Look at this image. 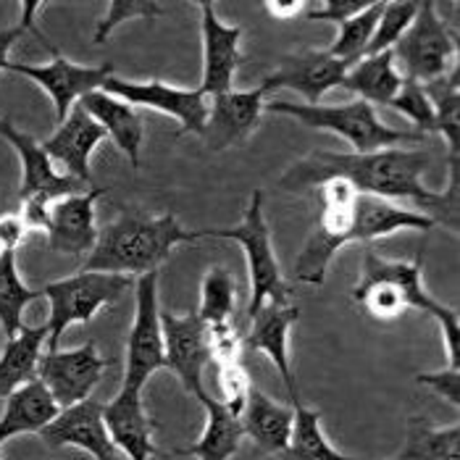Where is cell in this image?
<instances>
[{"label": "cell", "mask_w": 460, "mask_h": 460, "mask_svg": "<svg viewBox=\"0 0 460 460\" xmlns=\"http://www.w3.org/2000/svg\"><path fill=\"white\" fill-rule=\"evenodd\" d=\"M132 284V277L106 271H79L66 279L45 284L42 297L50 303V316L45 321L48 353L58 350L61 337L71 323H90L103 305H113Z\"/></svg>", "instance_id": "6"}, {"label": "cell", "mask_w": 460, "mask_h": 460, "mask_svg": "<svg viewBox=\"0 0 460 460\" xmlns=\"http://www.w3.org/2000/svg\"><path fill=\"white\" fill-rule=\"evenodd\" d=\"M161 368H166V353L158 308V271H150L135 284V321L127 340V374L121 387L142 392Z\"/></svg>", "instance_id": "9"}, {"label": "cell", "mask_w": 460, "mask_h": 460, "mask_svg": "<svg viewBox=\"0 0 460 460\" xmlns=\"http://www.w3.org/2000/svg\"><path fill=\"white\" fill-rule=\"evenodd\" d=\"M113 363H116L113 358L106 360L98 355L95 342H87L74 350H53L40 355L37 379L53 394L58 408H71L93 394L103 371Z\"/></svg>", "instance_id": "12"}, {"label": "cell", "mask_w": 460, "mask_h": 460, "mask_svg": "<svg viewBox=\"0 0 460 460\" xmlns=\"http://www.w3.org/2000/svg\"><path fill=\"white\" fill-rule=\"evenodd\" d=\"M161 334H164V353L166 368H172L184 385V390L195 397L206 394L203 390V371L211 363V342H208V323L198 314H172L161 311Z\"/></svg>", "instance_id": "13"}, {"label": "cell", "mask_w": 460, "mask_h": 460, "mask_svg": "<svg viewBox=\"0 0 460 460\" xmlns=\"http://www.w3.org/2000/svg\"><path fill=\"white\" fill-rule=\"evenodd\" d=\"M200 32H203V82L200 93L203 95H221L232 90L234 74L248 61L245 53L240 50V27H226L218 22L213 3H200Z\"/></svg>", "instance_id": "16"}, {"label": "cell", "mask_w": 460, "mask_h": 460, "mask_svg": "<svg viewBox=\"0 0 460 460\" xmlns=\"http://www.w3.org/2000/svg\"><path fill=\"white\" fill-rule=\"evenodd\" d=\"M308 5H311V3H303V0H292V3H282V0L274 3V0H269V3H263V8H266L274 19H279V22H289V19L305 16Z\"/></svg>", "instance_id": "45"}, {"label": "cell", "mask_w": 460, "mask_h": 460, "mask_svg": "<svg viewBox=\"0 0 460 460\" xmlns=\"http://www.w3.org/2000/svg\"><path fill=\"white\" fill-rule=\"evenodd\" d=\"M40 42L53 53V61L45 64V66H32V64H13L8 61L5 71H13V74H22L27 79H32L35 84H40L56 108V121L61 124L74 103H79L87 93L93 90H101L103 82L108 76H113V66L111 64H101V66H79L69 58H64L50 42L48 37H40Z\"/></svg>", "instance_id": "10"}, {"label": "cell", "mask_w": 460, "mask_h": 460, "mask_svg": "<svg viewBox=\"0 0 460 460\" xmlns=\"http://www.w3.org/2000/svg\"><path fill=\"white\" fill-rule=\"evenodd\" d=\"M58 413V402L40 379L22 385L5 397V411L0 419V445L16 434H40Z\"/></svg>", "instance_id": "26"}, {"label": "cell", "mask_w": 460, "mask_h": 460, "mask_svg": "<svg viewBox=\"0 0 460 460\" xmlns=\"http://www.w3.org/2000/svg\"><path fill=\"white\" fill-rule=\"evenodd\" d=\"M295 411V421H292V434H289V445L279 458L282 460H358L342 456L340 450H334L329 445V439L323 437L321 429V413L305 408L300 400L292 402Z\"/></svg>", "instance_id": "33"}, {"label": "cell", "mask_w": 460, "mask_h": 460, "mask_svg": "<svg viewBox=\"0 0 460 460\" xmlns=\"http://www.w3.org/2000/svg\"><path fill=\"white\" fill-rule=\"evenodd\" d=\"M42 297V289H30L16 269V250H0V326L5 340L24 329V308Z\"/></svg>", "instance_id": "31"}, {"label": "cell", "mask_w": 460, "mask_h": 460, "mask_svg": "<svg viewBox=\"0 0 460 460\" xmlns=\"http://www.w3.org/2000/svg\"><path fill=\"white\" fill-rule=\"evenodd\" d=\"M424 252L416 255V261H387L374 248H366L360 261V279L353 287V300L363 308L366 316L376 321L400 319L405 311L416 308L424 311L431 319H437L450 368H460L458 358V314L439 300H434L424 287Z\"/></svg>", "instance_id": "2"}, {"label": "cell", "mask_w": 460, "mask_h": 460, "mask_svg": "<svg viewBox=\"0 0 460 460\" xmlns=\"http://www.w3.org/2000/svg\"><path fill=\"white\" fill-rule=\"evenodd\" d=\"M416 382L431 387L439 397L453 402L456 408L460 405V368H445V371H437V374H419Z\"/></svg>", "instance_id": "43"}, {"label": "cell", "mask_w": 460, "mask_h": 460, "mask_svg": "<svg viewBox=\"0 0 460 460\" xmlns=\"http://www.w3.org/2000/svg\"><path fill=\"white\" fill-rule=\"evenodd\" d=\"M200 240L198 232L184 229L177 216H147L140 208L121 211L116 221L98 229L95 248L90 250L82 271H106L124 277H142L158 266L181 243Z\"/></svg>", "instance_id": "3"}, {"label": "cell", "mask_w": 460, "mask_h": 460, "mask_svg": "<svg viewBox=\"0 0 460 460\" xmlns=\"http://www.w3.org/2000/svg\"><path fill=\"white\" fill-rule=\"evenodd\" d=\"M390 108H394V111L402 113V116H408V119L419 127V135L434 132V108L429 103L424 87H421L419 82L402 79V87H400V93L392 98Z\"/></svg>", "instance_id": "37"}, {"label": "cell", "mask_w": 460, "mask_h": 460, "mask_svg": "<svg viewBox=\"0 0 460 460\" xmlns=\"http://www.w3.org/2000/svg\"><path fill=\"white\" fill-rule=\"evenodd\" d=\"M106 140L103 127L79 106L74 103L69 116L58 124L56 135L48 137L42 145V150L48 153V158L58 166H64V174L82 184H93L90 174V155L93 150Z\"/></svg>", "instance_id": "19"}, {"label": "cell", "mask_w": 460, "mask_h": 460, "mask_svg": "<svg viewBox=\"0 0 460 460\" xmlns=\"http://www.w3.org/2000/svg\"><path fill=\"white\" fill-rule=\"evenodd\" d=\"M368 3L360 0H323V3H311L305 16L308 22H334V24H345L348 19H353L355 13H360Z\"/></svg>", "instance_id": "42"}, {"label": "cell", "mask_w": 460, "mask_h": 460, "mask_svg": "<svg viewBox=\"0 0 460 460\" xmlns=\"http://www.w3.org/2000/svg\"><path fill=\"white\" fill-rule=\"evenodd\" d=\"M103 424L116 450H121L129 460H150L164 456L153 445L155 421L147 419L142 405V392L121 387V392L103 405Z\"/></svg>", "instance_id": "21"}, {"label": "cell", "mask_w": 460, "mask_h": 460, "mask_svg": "<svg viewBox=\"0 0 460 460\" xmlns=\"http://www.w3.org/2000/svg\"><path fill=\"white\" fill-rule=\"evenodd\" d=\"M206 408V429L203 437L192 445L177 450V456H190L198 460H229L243 442V426H240V416H234L221 400H213L211 394H200L198 397Z\"/></svg>", "instance_id": "27"}, {"label": "cell", "mask_w": 460, "mask_h": 460, "mask_svg": "<svg viewBox=\"0 0 460 460\" xmlns=\"http://www.w3.org/2000/svg\"><path fill=\"white\" fill-rule=\"evenodd\" d=\"M431 155L424 150L385 147L374 153H326L319 150L287 169L279 187L297 192L323 184L329 179H342L358 195L408 200L437 224L458 232V172L450 174L447 192H431L421 181Z\"/></svg>", "instance_id": "1"}, {"label": "cell", "mask_w": 460, "mask_h": 460, "mask_svg": "<svg viewBox=\"0 0 460 460\" xmlns=\"http://www.w3.org/2000/svg\"><path fill=\"white\" fill-rule=\"evenodd\" d=\"M79 106L84 108L106 132V137L116 142V147L129 158L132 169H140V147H142V119L137 111L119 101L116 95H108L103 90L87 93Z\"/></svg>", "instance_id": "25"}, {"label": "cell", "mask_w": 460, "mask_h": 460, "mask_svg": "<svg viewBox=\"0 0 460 460\" xmlns=\"http://www.w3.org/2000/svg\"><path fill=\"white\" fill-rule=\"evenodd\" d=\"M0 460H3V458H0Z\"/></svg>", "instance_id": "46"}, {"label": "cell", "mask_w": 460, "mask_h": 460, "mask_svg": "<svg viewBox=\"0 0 460 460\" xmlns=\"http://www.w3.org/2000/svg\"><path fill=\"white\" fill-rule=\"evenodd\" d=\"M397 460H460V426H431L421 416H413Z\"/></svg>", "instance_id": "32"}, {"label": "cell", "mask_w": 460, "mask_h": 460, "mask_svg": "<svg viewBox=\"0 0 460 460\" xmlns=\"http://www.w3.org/2000/svg\"><path fill=\"white\" fill-rule=\"evenodd\" d=\"M292 421H295L292 408H284L258 387H250L245 405L240 411V426H243V434L255 442L261 453L282 456L289 445Z\"/></svg>", "instance_id": "24"}, {"label": "cell", "mask_w": 460, "mask_h": 460, "mask_svg": "<svg viewBox=\"0 0 460 460\" xmlns=\"http://www.w3.org/2000/svg\"><path fill=\"white\" fill-rule=\"evenodd\" d=\"M208 326L226 323L234 314V279L226 269L213 266L200 287V308L195 311Z\"/></svg>", "instance_id": "35"}, {"label": "cell", "mask_w": 460, "mask_h": 460, "mask_svg": "<svg viewBox=\"0 0 460 460\" xmlns=\"http://www.w3.org/2000/svg\"><path fill=\"white\" fill-rule=\"evenodd\" d=\"M208 342H211V360L216 366L240 360V353H243V334L234 332L232 321L208 326Z\"/></svg>", "instance_id": "40"}, {"label": "cell", "mask_w": 460, "mask_h": 460, "mask_svg": "<svg viewBox=\"0 0 460 460\" xmlns=\"http://www.w3.org/2000/svg\"><path fill=\"white\" fill-rule=\"evenodd\" d=\"M297 319H300V308L295 303H287V305L266 303L250 319V329L243 334V350H255L271 358L292 402L300 400L292 382V371H289V329Z\"/></svg>", "instance_id": "22"}, {"label": "cell", "mask_w": 460, "mask_h": 460, "mask_svg": "<svg viewBox=\"0 0 460 460\" xmlns=\"http://www.w3.org/2000/svg\"><path fill=\"white\" fill-rule=\"evenodd\" d=\"M103 198V190H84L66 195L48 208V245L53 252L82 255L95 248L98 226H95V203Z\"/></svg>", "instance_id": "20"}, {"label": "cell", "mask_w": 460, "mask_h": 460, "mask_svg": "<svg viewBox=\"0 0 460 460\" xmlns=\"http://www.w3.org/2000/svg\"><path fill=\"white\" fill-rule=\"evenodd\" d=\"M350 64L332 58L326 50H303L282 56L277 69L258 84L266 95L277 90H292L305 98V106H319V101L334 87L342 84Z\"/></svg>", "instance_id": "14"}, {"label": "cell", "mask_w": 460, "mask_h": 460, "mask_svg": "<svg viewBox=\"0 0 460 460\" xmlns=\"http://www.w3.org/2000/svg\"><path fill=\"white\" fill-rule=\"evenodd\" d=\"M40 437L50 447H79L98 460H121L113 447L108 429L103 424V402L87 397L71 408H61V413L40 431Z\"/></svg>", "instance_id": "18"}, {"label": "cell", "mask_w": 460, "mask_h": 460, "mask_svg": "<svg viewBox=\"0 0 460 460\" xmlns=\"http://www.w3.org/2000/svg\"><path fill=\"white\" fill-rule=\"evenodd\" d=\"M319 187L321 216L292 269V277L305 284L326 282L332 258L342 245H348V232L353 224L355 198H358V192L342 179H329Z\"/></svg>", "instance_id": "7"}, {"label": "cell", "mask_w": 460, "mask_h": 460, "mask_svg": "<svg viewBox=\"0 0 460 460\" xmlns=\"http://www.w3.org/2000/svg\"><path fill=\"white\" fill-rule=\"evenodd\" d=\"M27 224L19 213L0 216V250H16L27 237Z\"/></svg>", "instance_id": "44"}, {"label": "cell", "mask_w": 460, "mask_h": 460, "mask_svg": "<svg viewBox=\"0 0 460 460\" xmlns=\"http://www.w3.org/2000/svg\"><path fill=\"white\" fill-rule=\"evenodd\" d=\"M382 8H385V3H368L360 13H355L353 19L340 24V35H337V40L332 42V48L326 53L332 58H337V61L350 64V66L355 61H360L368 42H371V37H374L376 24H379Z\"/></svg>", "instance_id": "34"}, {"label": "cell", "mask_w": 460, "mask_h": 460, "mask_svg": "<svg viewBox=\"0 0 460 460\" xmlns=\"http://www.w3.org/2000/svg\"><path fill=\"white\" fill-rule=\"evenodd\" d=\"M40 8H42V3H24V5H22V22L13 24V27L0 30V71L8 66V53H11V48H13L22 37L35 35L37 40L42 37V32L37 30L35 24V16Z\"/></svg>", "instance_id": "41"}, {"label": "cell", "mask_w": 460, "mask_h": 460, "mask_svg": "<svg viewBox=\"0 0 460 460\" xmlns=\"http://www.w3.org/2000/svg\"><path fill=\"white\" fill-rule=\"evenodd\" d=\"M108 95H116L119 101L129 106H142L161 111L179 121V135H203L206 119H208V103L200 90H179L161 79L153 82H129V79H116L108 76L101 87Z\"/></svg>", "instance_id": "11"}, {"label": "cell", "mask_w": 460, "mask_h": 460, "mask_svg": "<svg viewBox=\"0 0 460 460\" xmlns=\"http://www.w3.org/2000/svg\"><path fill=\"white\" fill-rule=\"evenodd\" d=\"M48 340V326H24L16 337L5 340L0 355V397H8L22 385L37 379V363Z\"/></svg>", "instance_id": "29"}, {"label": "cell", "mask_w": 460, "mask_h": 460, "mask_svg": "<svg viewBox=\"0 0 460 460\" xmlns=\"http://www.w3.org/2000/svg\"><path fill=\"white\" fill-rule=\"evenodd\" d=\"M198 237H218V240H234L245 250L250 271V303L248 321L266 305L292 303V289L284 282L279 261L271 248V229L263 216V192L255 190L250 198V206L243 221L237 226H221V229H198Z\"/></svg>", "instance_id": "4"}, {"label": "cell", "mask_w": 460, "mask_h": 460, "mask_svg": "<svg viewBox=\"0 0 460 460\" xmlns=\"http://www.w3.org/2000/svg\"><path fill=\"white\" fill-rule=\"evenodd\" d=\"M434 108V132H439L450 147V164L458 161L460 145V69L458 64L445 76L421 84Z\"/></svg>", "instance_id": "30"}, {"label": "cell", "mask_w": 460, "mask_h": 460, "mask_svg": "<svg viewBox=\"0 0 460 460\" xmlns=\"http://www.w3.org/2000/svg\"><path fill=\"white\" fill-rule=\"evenodd\" d=\"M218 368V387H221V394H224V405L240 416L243 405H245V397H248V390L252 387L250 385L248 371L243 366V360H232V363H221L216 366Z\"/></svg>", "instance_id": "39"}, {"label": "cell", "mask_w": 460, "mask_h": 460, "mask_svg": "<svg viewBox=\"0 0 460 460\" xmlns=\"http://www.w3.org/2000/svg\"><path fill=\"white\" fill-rule=\"evenodd\" d=\"M419 5L421 3H413V0H394V3H385L382 8V16H379V24L374 30V37L363 53L366 56H376V53H385L392 50L394 42L408 32V27L413 24L416 13H419Z\"/></svg>", "instance_id": "36"}, {"label": "cell", "mask_w": 460, "mask_h": 460, "mask_svg": "<svg viewBox=\"0 0 460 460\" xmlns=\"http://www.w3.org/2000/svg\"><path fill=\"white\" fill-rule=\"evenodd\" d=\"M158 13H161V5L150 0H113L108 3V13L95 27V42L103 45L108 35L129 19H155Z\"/></svg>", "instance_id": "38"}, {"label": "cell", "mask_w": 460, "mask_h": 460, "mask_svg": "<svg viewBox=\"0 0 460 460\" xmlns=\"http://www.w3.org/2000/svg\"><path fill=\"white\" fill-rule=\"evenodd\" d=\"M0 137L13 145V150L22 158V187H19V200H37V203H56L66 195L84 192L87 184L76 181V179L58 174L53 161L48 158V153L42 150V145L19 132L11 119H0Z\"/></svg>", "instance_id": "15"}, {"label": "cell", "mask_w": 460, "mask_h": 460, "mask_svg": "<svg viewBox=\"0 0 460 460\" xmlns=\"http://www.w3.org/2000/svg\"><path fill=\"white\" fill-rule=\"evenodd\" d=\"M266 106V93L261 87L255 90H229L221 95H213V106L208 108L203 140L208 150L218 153L232 145H243L258 129L261 113Z\"/></svg>", "instance_id": "17"}, {"label": "cell", "mask_w": 460, "mask_h": 460, "mask_svg": "<svg viewBox=\"0 0 460 460\" xmlns=\"http://www.w3.org/2000/svg\"><path fill=\"white\" fill-rule=\"evenodd\" d=\"M340 87L355 93L358 101L368 106H390L392 98L402 87V76L392 61V50L355 61L353 66L345 71V79Z\"/></svg>", "instance_id": "28"}, {"label": "cell", "mask_w": 460, "mask_h": 460, "mask_svg": "<svg viewBox=\"0 0 460 460\" xmlns=\"http://www.w3.org/2000/svg\"><path fill=\"white\" fill-rule=\"evenodd\" d=\"M456 53H458L456 35L437 13V5L426 0L419 5V13L408 27V32L394 42L392 61L402 79L426 84L445 76L458 64Z\"/></svg>", "instance_id": "8"}, {"label": "cell", "mask_w": 460, "mask_h": 460, "mask_svg": "<svg viewBox=\"0 0 460 460\" xmlns=\"http://www.w3.org/2000/svg\"><path fill=\"white\" fill-rule=\"evenodd\" d=\"M263 111L292 116L311 129L332 132V135L350 142L355 153H374V150L394 147L400 142H424L426 137V135L411 132V129H392L376 116V108L358 101V98L345 106H321V103L305 106V103L269 101Z\"/></svg>", "instance_id": "5"}, {"label": "cell", "mask_w": 460, "mask_h": 460, "mask_svg": "<svg viewBox=\"0 0 460 460\" xmlns=\"http://www.w3.org/2000/svg\"><path fill=\"white\" fill-rule=\"evenodd\" d=\"M437 221L429 218L416 208H400L392 200L385 198H371V195H358L355 198V213L350 232H348V243H374L382 237H390L400 229H419L429 232L434 229Z\"/></svg>", "instance_id": "23"}]
</instances>
